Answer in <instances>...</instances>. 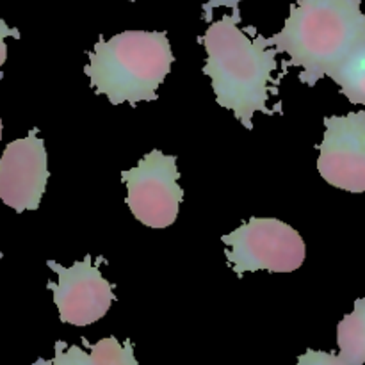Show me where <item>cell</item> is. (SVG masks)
I'll return each instance as SVG.
<instances>
[{"instance_id": "cell-10", "label": "cell", "mask_w": 365, "mask_h": 365, "mask_svg": "<svg viewBox=\"0 0 365 365\" xmlns=\"http://www.w3.org/2000/svg\"><path fill=\"white\" fill-rule=\"evenodd\" d=\"M89 353L82 351L78 346H66V342H56V356L52 360H38L36 364L53 365H138L134 356L132 342L125 341L121 344L116 337L102 339L96 344L84 341Z\"/></svg>"}, {"instance_id": "cell-11", "label": "cell", "mask_w": 365, "mask_h": 365, "mask_svg": "<svg viewBox=\"0 0 365 365\" xmlns=\"http://www.w3.org/2000/svg\"><path fill=\"white\" fill-rule=\"evenodd\" d=\"M328 77L341 88L349 102L365 106V34Z\"/></svg>"}, {"instance_id": "cell-5", "label": "cell", "mask_w": 365, "mask_h": 365, "mask_svg": "<svg viewBox=\"0 0 365 365\" xmlns=\"http://www.w3.org/2000/svg\"><path fill=\"white\" fill-rule=\"evenodd\" d=\"M180 173L177 157L160 150L146 153L132 170L121 173L127 185L128 209L135 220L150 228H168L177 221L184 189L178 185Z\"/></svg>"}, {"instance_id": "cell-2", "label": "cell", "mask_w": 365, "mask_h": 365, "mask_svg": "<svg viewBox=\"0 0 365 365\" xmlns=\"http://www.w3.org/2000/svg\"><path fill=\"white\" fill-rule=\"evenodd\" d=\"M365 34L362 0H298L284 29L271 36L289 66L299 68V81L316 86L351 52Z\"/></svg>"}, {"instance_id": "cell-4", "label": "cell", "mask_w": 365, "mask_h": 365, "mask_svg": "<svg viewBox=\"0 0 365 365\" xmlns=\"http://www.w3.org/2000/svg\"><path fill=\"white\" fill-rule=\"evenodd\" d=\"M225 257L237 274L266 269L292 273L305 260V241L298 230L277 217H252L221 237Z\"/></svg>"}, {"instance_id": "cell-1", "label": "cell", "mask_w": 365, "mask_h": 365, "mask_svg": "<svg viewBox=\"0 0 365 365\" xmlns=\"http://www.w3.org/2000/svg\"><path fill=\"white\" fill-rule=\"evenodd\" d=\"M200 43L207 52L203 73L210 78L216 102L252 130L253 114L273 113L269 96L278 68L277 46L253 27H241L239 0H232L230 14L207 27Z\"/></svg>"}, {"instance_id": "cell-12", "label": "cell", "mask_w": 365, "mask_h": 365, "mask_svg": "<svg viewBox=\"0 0 365 365\" xmlns=\"http://www.w3.org/2000/svg\"><path fill=\"white\" fill-rule=\"evenodd\" d=\"M6 38L20 39L21 34H20V31H18V29L9 27V25H7L6 21H4L2 18H0V68H2V64L6 63V59H7ZM0 77H2V71H0Z\"/></svg>"}, {"instance_id": "cell-13", "label": "cell", "mask_w": 365, "mask_h": 365, "mask_svg": "<svg viewBox=\"0 0 365 365\" xmlns=\"http://www.w3.org/2000/svg\"><path fill=\"white\" fill-rule=\"evenodd\" d=\"M0 141H2V118H0Z\"/></svg>"}, {"instance_id": "cell-14", "label": "cell", "mask_w": 365, "mask_h": 365, "mask_svg": "<svg viewBox=\"0 0 365 365\" xmlns=\"http://www.w3.org/2000/svg\"><path fill=\"white\" fill-rule=\"evenodd\" d=\"M0 259H2V252H0Z\"/></svg>"}, {"instance_id": "cell-6", "label": "cell", "mask_w": 365, "mask_h": 365, "mask_svg": "<svg viewBox=\"0 0 365 365\" xmlns=\"http://www.w3.org/2000/svg\"><path fill=\"white\" fill-rule=\"evenodd\" d=\"M98 264H106V259L98 257L95 262L91 255H86L84 260H77L70 267L61 266L56 260L46 262L57 274V282H48L46 289L52 291L61 323L89 327L109 312L116 294L114 285L103 278Z\"/></svg>"}, {"instance_id": "cell-7", "label": "cell", "mask_w": 365, "mask_h": 365, "mask_svg": "<svg viewBox=\"0 0 365 365\" xmlns=\"http://www.w3.org/2000/svg\"><path fill=\"white\" fill-rule=\"evenodd\" d=\"M317 170L330 185L365 192V110L324 118Z\"/></svg>"}, {"instance_id": "cell-3", "label": "cell", "mask_w": 365, "mask_h": 365, "mask_svg": "<svg viewBox=\"0 0 365 365\" xmlns=\"http://www.w3.org/2000/svg\"><path fill=\"white\" fill-rule=\"evenodd\" d=\"M173 61L164 31H125L95 43L84 73L96 95H106L113 106H134L157 100V88L171 71Z\"/></svg>"}, {"instance_id": "cell-9", "label": "cell", "mask_w": 365, "mask_h": 365, "mask_svg": "<svg viewBox=\"0 0 365 365\" xmlns=\"http://www.w3.org/2000/svg\"><path fill=\"white\" fill-rule=\"evenodd\" d=\"M339 355L309 349L299 356L302 365H362L365 364V298L355 302L353 312L337 324Z\"/></svg>"}, {"instance_id": "cell-8", "label": "cell", "mask_w": 365, "mask_h": 365, "mask_svg": "<svg viewBox=\"0 0 365 365\" xmlns=\"http://www.w3.org/2000/svg\"><path fill=\"white\" fill-rule=\"evenodd\" d=\"M48 178L45 141L38 128L6 146L0 157V200L14 212L38 210Z\"/></svg>"}]
</instances>
